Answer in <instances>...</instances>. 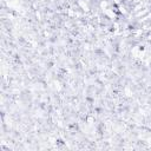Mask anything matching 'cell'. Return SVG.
<instances>
[{
  "label": "cell",
  "instance_id": "cell-1",
  "mask_svg": "<svg viewBox=\"0 0 151 151\" xmlns=\"http://www.w3.org/2000/svg\"><path fill=\"white\" fill-rule=\"evenodd\" d=\"M149 12H151V6H146V7L142 8V9H139L138 12L133 13V18H136V19H140L142 17L146 15Z\"/></svg>",
  "mask_w": 151,
  "mask_h": 151
},
{
  "label": "cell",
  "instance_id": "cell-2",
  "mask_svg": "<svg viewBox=\"0 0 151 151\" xmlns=\"http://www.w3.org/2000/svg\"><path fill=\"white\" fill-rule=\"evenodd\" d=\"M77 5L78 7L84 11L85 13L90 12V5H88V0H77Z\"/></svg>",
  "mask_w": 151,
  "mask_h": 151
},
{
  "label": "cell",
  "instance_id": "cell-3",
  "mask_svg": "<svg viewBox=\"0 0 151 151\" xmlns=\"http://www.w3.org/2000/svg\"><path fill=\"white\" fill-rule=\"evenodd\" d=\"M147 0H132V5H136V4H140V2H145Z\"/></svg>",
  "mask_w": 151,
  "mask_h": 151
},
{
  "label": "cell",
  "instance_id": "cell-4",
  "mask_svg": "<svg viewBox=\"0 0 151 151\" xmlns=\"http://www.w3.org/2000/svg\"><path fill=\"white\" fill-rule=\"evenodd\" d=\"M87 123H88V125H92V124L94 123V119H93L92 117H88V118H87Z\"/></svg>",
  "mask_w": 151,
  "mask_h": 151
},
{
  "label": "cell",
  "instance_id": "cell-5",
  "mask_svg": "<svg viewBox=\"0 0 151 151\" xmlns=\"http://www.w3.org/2000/svg\"><path fill=\"white\" fill-rule=\"evenodd\" d=\"M123 2H125L127 5H132V0H123Z\"/></svg>",
  "mask_w": 151,
  "mask_h": 151
}]
</instances>
